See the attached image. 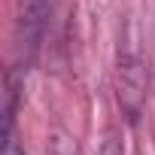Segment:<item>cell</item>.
I'll list each match as a JSON object with an SVG mask.
<instances>
[{
    "instance_id": "obj_1",
    "label": "cell",
    "mask_w": 155,
    "mask_h": 155,
    "mask_svg": "<svg viewBox=\"0 0 155 155\" xmlns=\"http://www.w3.org/2000/svg\"><path fill=\"white\" fill-rule=\"evenodd\" d=\"M116 88H119L116 94H119V104H122L128 122H137L140 110H143V101H146V67H143L140 55H134V52L119 55Z\"/></svg>"
},
{
    "instance_id": "obj_2",
    "label": "cell",
    "mask_w": 155,
    "mask_h": 155,
    "mask_svg": "<svg viewBox=\"0 0 155 155\" xmlns=\"http://www.w3.org/2000/svg\"><path fill=\"white\" fill-rule=\"evenodd\" d=\"M52 9L55 0H28L21 9V52H25V64H31L49 34V21H52Z\"/></svg>"
},
{
    "instance_id": "obj_3",
    "label": "cell",
    "mask_w": 155,
    "mask_h": 155,
    "mask_svg": "<svg viewBox=\"0 0 155 155\" xmlns=\"http://www.w3.org/2000/svg\"><path fill=\"white\" fill-rule=\"evenodd\" d=\"M97 155H125V146H122V134L119 131H107Z\"/></svg>"
},
{
    "instance_id": "obj_4",
    "label": "cell",
    "mask_w": 155,
    "mask_h": 155,
    "mask_svg": "<svg viewBox=\"0 0 155 155\" xmlns=\"http://www.w3.org/2000/svg\"><path fill=\"white\" fill-rule=\"evenodd\" d=\"M49 155H76V146H73V140H67L64 134H58V137H52Z\"/></svg>"
},
{
    "instance_id": "obj_5",
    "label": "cell",
    "mask_w": 155,
    "mask_h": 155,
    "mask_svg": "<svg viewBox=\"0 0 155 155\" xmlns=\"http://www.w3.org/2000/svg\"><path fill=\"white\" fill-rule=\"evenodd\" d=\"M152 64H155V31H152Z\"/></svg>"
}]
</instances>
